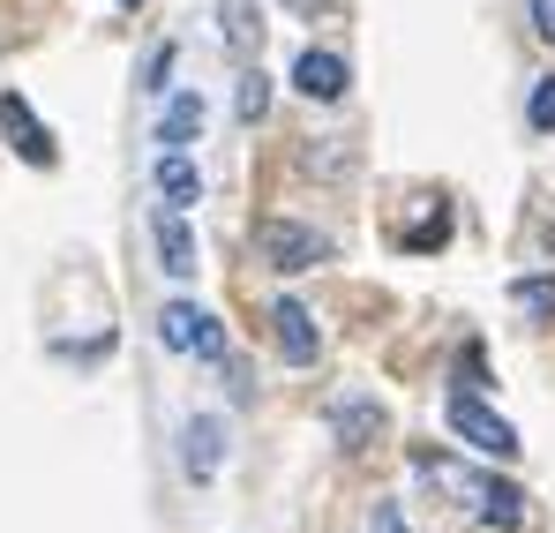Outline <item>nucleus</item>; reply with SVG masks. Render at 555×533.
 Here are the masks:
<instances>
[{
    "label": "nucleus",
    "instance_id": "nucleus-1",
    "mask_svg": "<svg viewBox=\"0 0 555 533\" xmlns=\"http://www.w3.org/2000/svg\"><path fill=\"white\" fill-rule=\"evenodd\" d=\"M413 473H421L436 496H451L459 511H473L480 526H503V533L526 526V488H511V481H495V473H473V466L443 458V450H413Z\"/></svg>",
    "mask_w": 555,
    "mask_h": 533
},
{
    "label": "nucleus",
    "instance_id": "nucleus-2",
    "mask_svg": "<svg viewBox=\"0 0 555 533\" xmlns=\"http://www.w3.org/2000/svg\"><path fill=\"white\" fill-rule=\"evenodd\" d=\"M158 339L173 346V354H195V360H225V323L210 316V308H195V301H166L158 308Z\"/></svg>",
    "mask_w": 555,
    "mask_h": 533
},
{
    "label": "nucleus",
    "instance_id": "nucleus-3",
    "mask_svg": "<svg viewBox=\"0 0 555 533\" xmlns=\"http://www.w3.org/2000/svg\"><path fill=\"white\" fill-rule=\"evenodd\" d=\"M256 249H263L271 270H315L331 256V241H323L315 226H293V218H263V226H256Z\"/></svg>",
    "mask_w": 555,
    "mask_h": 533
},
{
    "label": "nucleus",
    "instance_id": "nucleus-4",
    "mask_svg": "<svg viewBox=\"0 0 555 533\" xmlns=\"http://www.w3.org/2000/svg\"><path fill=\"white\" fill-rule=\"evenodd\" d=\"M0 136L15 143V158H23V166H61L53 128L30 113V98H23V90H0Z\"/></svg>",
    "mask_w": 555,
    "mask_h": 533
},
{
    "label": "nucleus",
    "instance_id": "nucleus-5",
    "mask_svg": "<svg viewBox=\"0 0 555 533\" xmlns=\"http://www.w3.org/2000/svg\"><path fill=\"white\" fill-rule=\"evenodd\" d=\"M451 429H459L473 450H488V458H518V450H526V444H518V429H511L503 414H488V406H480V398H465V391L451 398Z\"/></svg>",
    "mask_w": 555,
    "mask_h": 533
},
{
    "label": "nucleus",
    "instance_id": "nucleus-6",
    "mask_svg": "<svg viewBox=\"0 0 555 533\" xmlns=\"http://www.w3.org/2000/svg\"><path fill=\"white\" fill-rule=\"evenodd\" d=\"M346 84H353V68H346L338 53H315V46H308V53L293 61V90H300V98H315V105H338Z\"/></svg>",
    "mask_w": 555,
    "mask_h": 533
},
{
    "label": "nucleus",
    "instance_id": "nucleus-7",
    "mask_svg": "<svg viewBox=\"0 0 555 533\" xmlns=\"http://www.w3.org/2000/svg\"><path fill=\"white\" fill-rule=\"evenodd\" d=\"M271 339H278V354L293 360V368H315V354H323L315 316H308L300 301H278V308H271Z\"/></svg>",
    "mask_w": 555,
    "mask_h": 533
},
{
    "label": "nucleus",
    "instance_id": "nucleus-8",
    "mask_svg": "<svg viewBox=\"0 0 555 533\" xmlns=\"http://www.w3.org/2000/svg\"><path fill=\"white\" fill-rule=\"evenodd\" d=\"M181 466H188V481H210L225 466V421L218 414H195L181 429Z\"/></svg>",
    "mask_w": 555,
    "mask_h": 533
},
{
    "label": "nucleus",
    "instance_id": "nucleus-9",
    "mask_svg": "<svg viewBox=\"0 0 555 533\" xmlns=\"http://www.w3.org/2000/svg\"><path fill=\"white\" fill-rule=\"evenodd\" d=\"M151 241H158L166 278H195V233H188L181 211H158V218H151Z\"/></svg>",
    "mask_w": 555,
    "mask_h": 533
},
{
    "label": "nucleus",
    "instance_id": "nucleus-10",
    "mask_svg": "<svg viewBox=\"0 0 555 533\" xmlns=\"http://www.w3.org/2000/svg\"><path fill=\"white\" fill-rule=\"evenodd\" d=\"M331 429H338L346 450H369L383 436V406L375 398H331Z\"/></svg>",
    "mask_w": 555,
    "mask_h": 533
},
{
    "label": "nucleus",
    "instance_id": "nucleus-11",
    "mask_svg": "<svg viewBox=\"0 0 555 533\" xmlns=\"http://www.w3.org/2000/svg\"><path fill=\"white\" fill-rule=\"evenodd\" d=\"M218 30H225L233 61H256V53H263V15H256V0H218Z\"/></svg>",
    "mask_w": 555,
    "mask_h": 533
},
{
    "label": "nucleus",
    "instance_id": "nucleus-12",
    "mask_svg": "<svg viewBox=\"0 0 555 533\" xmlns=\"http://www.w3.org/2000/svg\"><path fill=\"white\" fill-rule=\"evenodd\" d=\"M195 136H203V98L195 90H173L166 113H158V151H188Z\"/></svg>",
    "mask_w": 555,
    "mask_h": 533
},
{
    "label": "nucleus",
    "instance_id": "nucleus-13",
    "mask_svg": "<svg viewBox=\"0 0 555 533\" xmlns=\"http://www.w3.org/2000/svg\"><path fill=\"white\" fill-rule=\"evenodd\" d=\"M158 195H166V211H188L195 195H203V174H195V158L188 151H158Z\"/></svg>",
    "mask_w": 555,
    "mask_h": 533
},
{
    "label": "nucleus",
    "instance_id": "nucleus-14",
    "mask_svg": "<svg viewBox=\"0 0 555 533\" xmlns=\"http://www.w3.org/2000/svg\"><path fill=\"white\" fill-rule=\"evenodd\" d=\"M233 113H241L248 128H256V120L271 113V76H263V68H241V90H233Z\"/></svg>",
    "mask_w": 555,
    "mask_h": 533
},
{
    "label": "nucleus",
    "instance_id": "nucleus-15",
    "mask_svg": "<svg viewBox=\"0 0 555 533\" xmlns=\"http://www.w3.org/2000/svg\"><path fill=\"white\" fill-rule=\"evenodd\" d=\"M526 120H533L541 136H555V76H541V84H533V105H526Z\"/></svg>",
    "mask_w": 555,
    "mask_h": 533
},
{
    "label": "nucleus",
    "instance_id": "nucleus-16",
    "mask_svg": "<svg viewBox=\"0 0 555 533\" xmlns=\"http://www.w3.org/2000/svg\"><path fill=\"white\" fill-rule=\"evenodd\" d=\"M166 76H173V38H166V46H151V61H143V90H158V98H166Z\"/></svg>",
    "mask_w": 555,
    "mask_h": 533
},
{
    "label": "nucleus",
    "instance_id": "nucleus-17",
    "mask_svg": "<svg viewBox=\"0 0 555 533\" xmlns=\"http://www.w3.org/2000/svg\"><path fill=\"white\" fill-rule=\"evenodd\" d=\"M369 533H413V526H405V511H398L390 496H375L369 504Z\"/></svg>",
    "mask_w": 555,
    "mask_h": 533
},
{
    "label": "nucleus",
    "instance_id": "nucleus-18",
    "mask_svg": "<svg viewBox=\"0 0 555 533\" xmlns=\"http://www.w3.org/2000/svg\"><path fill=\"white\" fill-rule=\"evenodd\" d=\"M518 301H526L533 316H548V308H555V285H548V278H526V285H518Z\"/></svg>",
    "mask_w": 555,
    "mask_h": 533
},
{
    "label": "nucleus",
    "instance_id": "nucleus-19",
    "mask_svg": "<svg viewBox=\"0 0 555 533\" xmlns=\"http://www.w3.org/2000/svg\"><path fill=\"white\" fill-rule=\"evenodd\" d=\"M533 38H548V46H555V0H533Z\"/></svg>",
    "mask_w": 555,
    "mask_h": 533
},
{
    "label": "nucleus",
    "instance_id": "nucleus-20",
    "mask_svg": "<svg viewBox=\"0 0 555 533\" xmlns=\"http://www.w3.org/2000/svg\"><path fill=\"white\" fill-rule=\"evenodd\" d=\"M285 8H293V15H323L331 0H285Z\"/></svg>",
    "mask_w": 555,
    "mask_h": 533
},
{
    "label": "nucleus",
    "instance_id": "nucleus-21",
    "mask_svg": "<svg viewBox=\"0 0 555 533\" xmlns=\"http://www.w3.org/2000/svg\"><path fill=\"white\" fill-rule=\"evenodd\" d=\"M120 8H143V0H120Z\"/></svg>",
    "mask_w": 555,
    "mask_h": 533
}]
</instances>
